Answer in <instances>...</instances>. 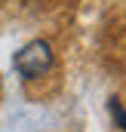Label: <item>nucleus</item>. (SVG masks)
<instances>
[{
  "mask_svg": "<svg viewBox=\"0 0 126 132\" xmlns=\"http://www.w3.org/2000/svg\"><path fill=\"white\" fill-rule=\"evenodd\" d=\"M12 65H15V71H19L25 80H37V77H43V74L52 68V49H49L46 40H34V43H28L22 52H15Z\"/></svg>",
  "mask_w": 126,
  "mask_h": 132,
  "instance_id": "1",
  "label": "nucleus"
},
{
  "mask_svg": "<svg viewBox=\"0 0 126 132\" xmlns=\"http://www.w3.org/2000/svg\"><path fill=\"white\" fill-rule=\"evenodd\" d=\"M108 108H111V114H114L117 126H120V129H126V108H123L117 98H111V104H108Z\"/></svg>",
  "mask_w": 126,
  "mask_h": 132,
  "instance_id": "2",
  "label": "nucleus"
}]
</instances>
